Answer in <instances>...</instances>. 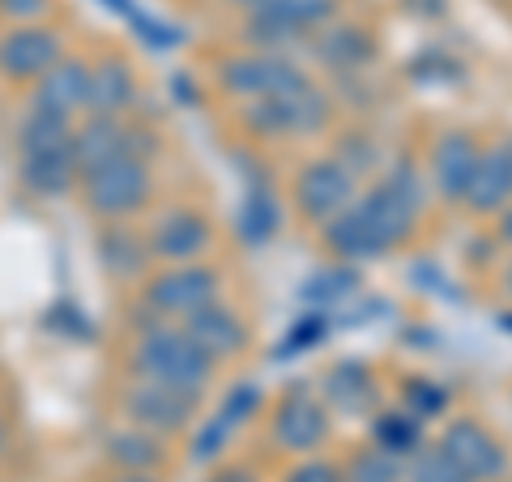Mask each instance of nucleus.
Instances as JSON below:
<instances>
[{
	"instance_id": "obj_35",
	"label": "nucleus",
	"mask_w": 512,
	"mask_h": 482,
	"mask_svg": "<svg viewBox=\"0 0 512 482\" xmlns=\"http://www.w3.org/2000/svg\"><path fill=\"white\" fill-rule=\"evenodd\" d=\"M222 5H231L235 13H252V9H261V5H269V0H222Z\"/></svg>"
},
{
	"instance_id": "obj_29",
	"label": "nucleus",
	"mask_w": 512,
	"mask_h": 482,
	"mask_svg": "<svg viewBox=\"0 0 512 482\" xmlns=\"http://www.w3.org/2000/svg\"><path fill=\"white\" fill-rule=\"evenodd\" d=\"M397 406H406V410L414 414V419L431 423V419H444V410H448V393L440 389V384H431V380H410Z\"/></svg>"
},
{
	"instance_id": "obj_4",
	"label": "nucleus",
	"mask_w": 512,
	"mask_h": 482,
	"mask_svg": "<svg viewBox=\"0 0 512 482\" xmlns=\"http://www.w3.org/2000/svg\"><path fill=\"white\" fill-rule=\"evenodd\" d=\"M77 201H82V210L99 227L137 222L154 205V158L124 154V158H111V163L82 171L77 175Z\"/></svg>"
},
{
	"instance_id": "obj_23",
	"label": "nucleus",
	"mask_w": 512,
	"mask_h": 482,
	"mask_svg": "<svg viewBox=\"0 0 512 482\" xmlns=\"http://www.w3.org/2000/svg\"><path fill=\"white\" fill-rule=\"evenodd\" d=\"M99 261L111 278L141 282L154 269V256L146 248V231H133V222H111L99 227Z\"/></svg>"
},
{
	"instance_id": "obj_30",
	"label": "nucleus",
	"mask_w": 512,
	"mask_h": 482,
	"mask_svg": "<svg viewBox=\"0 0 512 482\" xmlns=\"http://www.w3.org/2000/svg\"><path fill=\"white\" fill-rule=\"evenodd\" d=\"M282 482H346V478H342V461L312 453V457H295V465L282 474Z\"/></svg>"
},
{
	"instance_id": "obj_33",
	"label": "nucleus",
	"mask_w": 512,
	"mask_h": 482,
	"mask_svg": "<svg viewBox=\"0 0 512 482\" xmlns=\"http://www.w3.org/2000/svg\"><path fill=\"white\" fill-rule=\"evenodd\" d=\"M500 295L512 303V252H508V261H504V269H500Z\"/></svg>"
},
{
	"instance_id": "obj_13",
	"label": "nucleus",
	"mask_w": 512,
	"mask_h": 482,
	"mask_svg": "<svg viewBox=\"0 0 512 482\" xmlns=\"http://www.w3.org/2000/svg\"><path fill=\"white\" fill-rule=\"evenodd\" d=\"M436 448L466 474V482H504L508 474V444L478 414H448L436 431Z\"/></svg>"
},
{
	"instance_id": "obj_22",
	"label": "nucleus",
	"mask_w": 512,
	"mask_h": 482,
	"mask_svg": "<svg viewBox=\"0 0 512 482\" xmlns=\"http://www.w3.org/2000/svg\"><path fill=\"white\" fill-rule=\"evenodd\" d=\"M320 397L333 410V419H372L380 410V384L367 376L363 363H333L329 376L320 380Z\"/></svg>"
},
{
	"instance_id": "obj_6",
	"label": "nucleus",
	"mask_w": 512,
	"mask_h": 482,
	"mask_svg": "<svg viewBox=\"0 0 512 482\" xmlns=\"http://www.w3.org/2000/svg\"><path fill=\"white\" fill-rule=\"evenodd\" d=\"M235 107H239L235 116L252 141H308L333 124V99H329V90H320L316 77L291 94L252 99V103H235Z\"/></svg>"
},
{
	"instance_id": "obj_5",
	"label": "nucleus",
	"mask_w": 512,
	"mask_h": 482,
	"mask_svg": "<svg viewBox=\"0 0 512 482\" xmlns=\"http://www.w3.org/2000/svg\"><path fill=\"white\" fill-rule=\"evenodd\" d=\"M222 299V273L210 261H180V265H154L137 282V308L146 320H167L184 325L201 308Z\"/></svg>"
},
{
	"instance_id": "obj_7",
	"label": "nucleus",
	"mask_w": 512,
	"mask_h": 482,
	"mask_svg": "<svg viewBox=\"0 0 512 482\" xmlns=\"http://www.w3.org/2000/svg\"><path fill=\"white\" fill-rule=\"evenodd\" d=\"M218 90L235 103L252 99H274V94H291L312 82L295 52H269V47H239V52L222 56L214 69Z\"/></svg>"
},
{
	"instance_id": "obj_24",
	"label": "nucleus",
	"mask_w": 512,
	"mask_h": 482,
	"mask_svg": "<svg viewBox=\"0 0 512 482\" xmlns=\"http://www.w3.org/2000/svg\"><path fill=\"white\" fill-rule=\"evenodd\" d=\"M308 47H312V56L325 60L333 73H350V69H359V64H367L376 56V39L367 35L363 26H350L342 18H333Z\"/></svg>"
},
{
	"instance_id": "obj_11",
	"label": "nucleus",
	"mask_w": 512,
	"mask_h": 482,
	"mask_svg": "<svg viewBox=\"0 0 512 482\" xmlns=\"http://www.w3.org/2000/svg\"><path fill=\"white\" fill-rule=\"evenodd\" d=\"M269 440L286 457H312L325 453L333 440V410L312 384H295L286 389L274 406H269Z\"/></svg>"
},
{
	"instance_id": "obj_1",
	"label": "nucleus",
	"mask_w": 512,
	"mask_h": 482,
	"mask_svg": "<svg viewBox=\"0 0 512 482\" xmlns=\"http://www.w3.org/2000/svg\"><path fill=\"white\" fill-rule=\"evenodd\" d=\"M427 197L431 188L423 167L410 158H397L367 188H359V197L338 218L320 227V244L338 265L380 261L414 239L427 214Z\"/></svg>"
},
{
	"instance_id": "obj_36",
	"label": "nucleus",
	"mask_w": 512,
	"mask_h": 482,
	"mask_svg": "<svg viewBox=\"0 0 512 482\" xmlns=\"http://www.w3.org/2000/svg\"><path fill=\"white\" fill-rule=\"evenodd\" d=\"M5 453H9V427L0 419V461H5Z\"/></svg>"
},
{
	"instance_id": "obj_32",
	"label": "nucleus",
	"mask_w": 512,
	"mask_h": 482,
	"mask_svg": "<svg viewBox=\"0 0 512 482\" xmlns=\"http://www.w3.org/2000/svg\"><path fill=\"white\" fill-rule=\"evenodd\" d=\"M491 231H495V244H500V248H508V252H512V201L504 205L500 214L491 218Z\"/></svg>"
},
{
	"instance_id": "obj_2",
	"label": "nucleus",
	"mask_w": 512,
	"mask_h": 482,
	"mask_svg": "<svg viewBox=\"0 0 512 482\" xmlns=\"http://www.w3.org/2000/svg\"><path fill=\"white\" fill-rule=\"evenodd\" d=\"M124 372L205 397L218 380V363L205 355L201 342L184 325L137 316V329L128 333V350H124Z\"/></svg>"
},
{
	"instance_id": "obj_14",
	"label": "nucleus",
	"mask_w": 512,
	"mask_h": 482,
	"mask_svg": "<svg viewBox=\"0 0 512 482\" xmlns=\"http://www.w3.org/2000/svg\"><path fill=\"white\" fill-rule=\"evenodd\" d=\"M218 244V227L201 205H163L146 222V248L154 265H180V261H205Z\"/></svg>"
},
{
	"instance_id": "obj_26",
	"label": "nucleus",
	"mask_w": 512,
	"mask_h": 482,
	"mask_svg": "<svg viewBox=\"0 0 512 482\" xmlns=\"http://www.w3.org/2000/svg\"><path fill=\"white\" fill-rule=\"evenodd\" d=\"M342 478L346 482H406V457L367 440L342 461Z\"/></svg>"
},
{
	"instance_id": "obj_17",
	"label": "nucleus",
	"mask_w": 512,
	"mask_h": 482,
	"mask_svg": "<svg viewBox=\"0 0 512 482\" xmlns=\"http://www.w3.org/2000/svg\"><path fill=\"white\" fill-rule=\"evenodd\" d=\"M86 94H90V56L69 52L26 90V107L47 111V116H60V120H82Z\"/></svg>"
},
{
	"instance_id": "obj_19",
	"label": "nucleus",
	"mask_w": 512,
	"mask_h": 482,
	"mask_svg": "<svg viewBox=\"0 0 512 482\" xmlns=\"http://www.w3.org/2000/svg\"><path fill=\"white\" fill-rule=\"evenodd\" d=\"M141 99V77L137 64L120 52L90 56V94H86V116H133Z\"/></svg>"
},
{
	"instance_id": "obj_16",
	"label": "nucleus",
	"mask_w": 512,
	"mask_h": 482,
	"mask_svg": "<svg viewBox=\"0 0 512 482\" xmlns=\"http://www.w3.org/2000/svg\"><path fill=\"white\" fill-rule=\"evenodd\" d=\"M478 158H483V141H478L470 128H457V124L440 128L423 158L431 197H440L444 205H461V197H466V188L478 171Z\"/></svg>"
},
{
	"instance_id": "obj_10",
	"label": "nucleus",
	"mask_w": 512,
	"mask_h": 482,
	"mask_svg": "<svg viewBox=\"0 0 512 482\" xmlns=\"http://www.w3.org/2000/svg\"><path fill=\"white\" fill-rule=\"evenodd\" d=\"M359 197V175L338 154H316L291 175V210L303 227L320 231Z\"/></svg>"
},
{
	"instance_id": "obj_20",
	"label": "nucleus",
	"mask_w": 512,
	"mask_h": 482,
	"mask_svg": "<svg viewBox=\"0 0 512 482\" xmlns=\"http://www.w3.org/2000/svg\"><path fill=\"white\" fill-rule=\"evenodd\" d=\"M184 329L197 337L201 350L218 367L244 359L248 350H252V325H248V316L239 312L235 303H227V299H214L210 308H201L192 320H184Z\"/></svg>"
},
{
	"instance_id": "obj_15",
	"label": "nucleus",
	"mask_w": 512,
	"mask_h": 482,
	"mask_svg": "<svg viewBox=\"0 0 512 482\" xmlns=\"http://www.w3.org/2000/svg\"><path fill=\"white\" fill-rule=\"evenodd\" d=\"M124 154H141L154 158L158 154V137L150 128H141L133 116H82L73 124V158H77V175L111 163Z\"/></svg>"
},
{
	"instance_id": "obj_18",
	"label": "nucleus",
	"mask_w": 512,
	"mask_h": 482,
	"mask_svg": "<svg viewBox=\"0 0 512 482\" xmlns=\"http://www.w3.org/2000/svg\"><path fill=\"white\" fill-rule=\"evenodd\" d=\"M508 201H512V137H500L491 146H483L478 171L457 210L474 222H491Z\"/></svg>"
},
{
	"instance_id": "obj_8",
	"label": "nucleus",
	"mask_w": 512,
	"mask_h": 482,
	"mask_svg": "<svg viewBox=\"0 0 512 482\" xmlns=\"http://www.w3.org/2000/svg\"><path fill=\"white\" fill-rule=\"evenodd\" d=\"M333 18H342V0H269L252 13H239V30H244V47L295 52L308 47Z\"/></svg>"
},
{
	"instance_id": "obj_12",
	"label": "nucleus",
	"mask_w": 512,
	"mask_h": 482,
	"mask_svg": "<svg viewBox=\"0 0 512 482\" xmlns=\"http://www.w3.org/2000/svg\"><path fill=\"white\" fill-rule=\"evenodd\" d=\"M69 35L52 18L43 22H9L0 30V82L9 86H35L39 77L69 56Z\"/></svg>"
},
{
	"instance_id": "obj_28",
	"label": "nucleus",
	"mask_w": 512,
	"mask_h": 482,
	"mask_svg": "<svg viewBox=\"0 0 512 482\" xmlns=\"http://www.w3.org/2000/svg\"><path fill=\"white\" fill-rule=\"evenodd\" d=\"M278 222H282L278 197H269V192H256V197H248V205H244V235H248V244H265V239L278 231Z\"/></svg>"
},
{
	"instance_id": "obj_37",
	"label": "nucleus",
	"mask_w": 512,
	"mask_h": 482,
	"mask_svg": "<svg viewBox=\"0 0 512 482\" xmlns=\"http://www.w3.org/2000/svg\"><path fill=\"white\" fill-rule=\"evenodd\" d=\"M500 5H508V0H500Z\"/></svg>"
},
{
	"instance_id": "obj_21",
	"label": "nucleus",
	"mask_w": 512,
	"mask_h": 482,
	"mask_svg": "<svg viewBox=\"0 0 512 482\" xmlns=\"http://www.w3.org/2000/svg\"><path fill=\"white\" fill-rule=\"evenodd\" d=\"M167 457H171L167 440L154 436V431H146V427L116 423L103 436V461L116 474H163Z\"/></svg>"
},
{
	"instance_id": "obj_34",
	"label": "nucleus",
	"mask_w": 512,
	"mask_h": 482,
	"mask_svg": "<svg viewBox=\"0 0 512 482\" xmlns=\"http://www.w3.org/2000/svg\"><path fill=\"white\" fill-rule=\"evenodd\" d=\"M107 482H167L163 474H111Z\"/></svg>"
},
{
	"instance_id": "obj_25",
	"label": "nucleus",
	"mask_w": 512,
	"mask_h": 482,
	"mask_svg": "<svg viewBox=\"0 0 512 482\" xmlns=\"http://www.w3.org/2000/svg\"><path fill=\"white\" fill-rule=\"evenodd\" d=\"M372 440L397 457H410L427 444V423L414 419L406 406H380L372 414Z\"/></svg>"
},
{
	"instance_id": "obj_9",
	"label": "nucleus",
	"mask_w": 512,
	"mask_h": 482,
	"mask_svg": "<svg viewBox=\"0 0 512 482\" xmlns=\"http://www.w3.org/2000/svg\"><path fill=\"white\" fill-rule=\"evenodd\" d=\"M201 401L205 397L188 393V389H171V384L124 376V384L116 389V419L133 423V427H146L163 440H175V436H184V431L197 427Z\"/></svg>"
},
{
	"instance_id": "obj_3",
	"label": "nucleus",
	"mask_w": 512,
	"mask_h": 482,
	"mask_svg": "<svg viewBox=\"0 0 512 482\" xmlns=\"http://www.w3.org/2000/svg\"><path fill=\"white\" fill-rule=\"evenodd\" d=\"M73 124L47 111L26 107L18 120V184L30 197H69L77 192V158H73Z\"/></svg>"
},
{
	"instance_id": "obj_31",
	"label": "nucleus",
	"mask_w": 512,
	"mask_h": 482,
	"mask_svg": "<svg viewBox=\"0 0 512 482\" xmlns=\"http://www.w3.org/2000/svg\"><path fill=\"white\" fill-rule=\"evenodd\" d=\"M56 0H0V18L5 22H43L52 18Z\"/></svg>"
},
{
	"instance_id": "obj_27",
	"label": "nucleus",
	"mask_w": 512,
	"mask_h": 482,
	"mask_svg": "<svg viewBox=\"0 0 512 482\" xmlns=\"http://www.w3.org/2000/svg\"><path fill=\"white\" fill-rule=\"evenodd\" d=\"M406 482H466V474L440 453L436 440H427L419 453L406 457Z\"/></svg>"
}]
</instances>
